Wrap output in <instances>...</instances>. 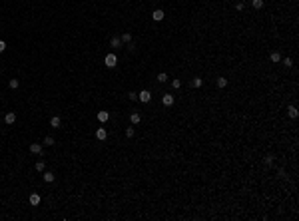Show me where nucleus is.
Returning a JSON list of instances; mask_svg holds the SVG:
<instances>
[{
  "instance_id": "412c9836",
  "label": "nucleus",
  "mask_w": 299,
  "mask_h": 221,
  "mask_svg": "<svg viewBox=\"0 0 299 221\" xmlns=\"http://www.w3.org/2000/svg\"><path fill=\"white\" fill-rule=\"evenodd\" d=\"M44 144L46 145H54V138H52V135H46V138H44Z\"/></svg>"
},
{
  "instance_id": "cd10ccee",
  "label": "nucleus",
  "mask_w": 299,
  "mask_h": 221,
  "mask_svg": "<svg viewBox=\"0 0 299 221\" xmlns=\"http://www.w3.org/2000/svg\"><path fill=\"white\" fill-rule=\"evenodd\" d=\"M128 100H132V102L138 100V94H136V92H130V94H128Z\"/></svg>"
},
{
  "instance_id": "1a4fd4ad",
  "label": "nucleus",
  "mask_w": 299,
  "mask_h": 221,
  "mask_svg": "<svg viewBox=\"0 0 299 221\" xmlns=\"http://www.w3.org/2000/svg\"><path fill=\"white\" fill-rule=\"evenodd\" d=\"M4 120H6V123H14V122H16V114H14V112H8Z\"/></svg>"
},
{
  "instance_id": "7ed1b4c3",
  "label": "nucleus",
  "mask_w": 299,
  "mask_h": 221,
  "mask_svg": "<svg viewBox=\"0 0 299 221\" xmlns=\"http://www.w3.org/2000/svg\"><path fill=\"white\" fill-rule=\"evenodd\" d=\"M96 138H98L100 142H104V140L108 138V132H106L104 128H98V130H96Z\"/></svg>"
},
{
  "instance_id": "0eeeda50",
  "label": "nucleus",
  "mask_w": 299,
  "mask_h": 221,
  "mask_svg": "<svg viewBox=\"0 0 299 221\" xmlns=\"http://www.w3.org/2000/svg\"><path fill=\"white\" fill-rule=\"evenodd\" d=\"M42 177H44V181H46V183H52V181L56 179V175L52 173V171H46V173H44Z\"/></svg>"
},
{
  "instance_id": "f257e3e1",
  "label": "nucleus",
  "mask_w": 299,
  "mask_h": 221,
  "mask_svg": "<svg viewBox=\"0 0 299 221\" xmlns=\"http://www.w3.org/2000/svg\"><path fill=\"white\" fill-rule=\"evenodd\" d=\"M138 100H140V102H142V104H148V102H150V100H152V94H150V92H148V90H142V92H140V94H138Z\"/></svg>"
},
{
  "instance_id": "c85d7f7f",
  "label": "nucleus",
  "mask_w": 299,
  "mask_h": 221,
  "mask_svg": "<svg viewBox=\"0 0 299 221\" xmlns=\"http://www.w3.org/2000/svg\"><path fill=\"white\" fill-rule=\"evenodd\" d=\"M158 80H160V82H166V80H167V74H164V72H162V74L158 76Z\"/></svg>"
},
{
  "instance_id": "aec40b11",
  "label": "nucleus",
  "mask_w": 299,
  "mask_h": 221,
  "mask_svg": "<svg viewBox=\"0 0 299 221\" xmlns=\"http://www.w3.org/2000/svg\"><path fill=\"white\" fill-rule=\"evenodd\" d=\"M8 86H10L12 90H16L18 86H20V82H18V80H10V82H8Z\"/></svg>"
},
{
  "instance_id": "dca6fc26",
  "label": "nucleus",
  "mask_w": 299,
  "mask_h": 221,
  "mask_svg": "<svg viewBox=\"0 0 299 221\" xmlns=\"http://www.w3.org/2000/svg\"><path fill=\"white\" fill-rule=\"evenodd\" d=\"M287 112H289V116H291V118H297V108H295V106H289Z\"/></svg>"
},
{
  "instance_id": "bb28decb",
  "label": "nucleus",
  "mask_w": 299,
  "mask_h": 221,
  "mask_svg": "<svg viewBox=\"0 0 299 221\" xmlns=\"http://www.w3.org/2000/svg\"><path fill=\"white\" fill-rule=\"evenodd\" d=\"M283 64H285L287 68H291V66H293V60H291V58H285V60H283Z\"/></svg>"
},
{
  "instance_id": "f03ea898",
  "label": "nucleus",
  "mask_w": 299,
  "mask_h": 221,
  "mask_svg": "<svg viewBox=\"0 0 299 221\" xmlns=\"http://www.w3.org/2000/svg\"><path fill=\"white\" fill-rule=\"evenodd\" d=\"M104 62H106V66H108V68H114V66H116V62H118V58H116V54H108L106 58H104Z\"/></svg>"
},
{
  "instance_id": "6ab92c4d",
  "label": "nucleus",
  "mask_w": 299,
  "mask_h": 221,
  "mask_svg": "<svg viewBox=\"0 0 299 221\" xmlns=\"http://www.w3.org/2000/svg\"><path fill=\"white\" fill-rule=\"evenodd\" d=\"M191 86H193V88H199V86H201V78H193V80H191Z\"/></svg>"
},
{
  "instance_id": "6e6552de",
  "label": "nucleus",
  "mask_w": 299,
  "mask_h": 221,
  "mask_svg": "<svg viewBox=\"0 0 299 221\" xmlns=\"http://www.w3.org/2000/svg\"><path fill=\"white\" fill-rule=\"evenodd\" d=\"M110 44H112V48H120V46H122V40H120L118 36H112Z\"/></svg>"
},
{
  "instance_id": "9b49d317",
  "label": "nucleus",
  "mask_w": 299,
  "mask_h": 221,
  "mask_svg": "<svg viewBox=\"0 0 299 221\" xmlns=\"http://www.w3.org/2000/svg\"><path fill=\"white\" fill-rule=\"evenodd\" d=\"M38 203H40V195L38 193H32L30 195V205H38Z\"/></svg>"
},
{
  "instance_id": "9d476101",
  "label": "nucleus",
  "mask_w": 299,
  "mask_h": 221,
  "mask_svg": "<svg viewBox=\"0 0 299 221\" xmlns=\"http://www.w3.org/2000/svg\"><path fill=\"white\" fill-rule=\"evenodd\" d=\"M50 126H52V128H60V126H62V120H60L58 116H54V118L50 120Z\"/></svg>"
},
{
  "instance_id": "5701e85b",
  "label": "nucleus",
  "mask_w": 299,
  "mask_h": 221,
  "mask_svg": "<svg viewBox=\"0 0 299 221\" xmlns=\"http://www.w3.org/2000/svg\"><path fill=\"white\" fill-rule=\"evenodd\" d=\"M172 88H174V90L182 88V82H179V80H172Z\"/></svg>"
},
{
  "instance_id": "4be33fe9",
  "label": "nucleus",
  "mask_w": 299,
  "mask_h": 221,
  "mask_svg": "<svg viewBox=\"0 0 299 221\" xmlns=\"http://www.w3.org/2000/svg\"><path fill=\"white\" fill-rule=\"evenodd\" d=\"M273 159H275L273 155H265V159H263V161H265V166H271V163H273Z\"/></svg>"
},
{
  "instance_id": "ddd939ff",
  "label": "nucleus",
  "mask_w": 299,
  "mask_h": 221,
  "mask_svg": "<svg viewBox=\"0 0 299 221\" xmlns=\"http://www.w3.org/2000/svg\"><path fill=\"white\" fill-rule=\"evenodd\" d=\"M120 40H122V42H128V44H130V42H132V34H130V32H124L122 36H120Z\"/></svg>"
},
{
  "instance_id": "2eb2a0df",
  "label": "nucleus",
  "mask_w": 299,
  "mask_h": 221,
  "mask_svg": "<svg viewBox=\"0 0 299 221\" xmlns=\"http://www.w3.org/2000/svg\"><path fill=\"white\" fill-rule=\"evenodd\" d=\"M251 6H253L255 10H259V8H263V0H251Z\"/></svg>"
},
{
  "instance_id": "39448f33",
  "label": "nucleus",
  "mask_w": 299,
  "mask_h": 221,
  "mask_svg": "<svg viewBox=\"0 0 299 221\" xmlns=\"http://www.w3.org/2000/svg\"><path fill=\"white\" fill-rule=\"evenodd\" d=\"M152 18H154L155 22H162L164 20V10H154L152 12Z\"/></svg>"
},
{
  "instance_id": "a878e982",
  "label": "nucleus",
  "mask_w": 299,
  "mask_h": 221,
  "mask_svg": "<svg viewBox=\"0 0 299 221\" xmlns=\"http://www.w3.org/2000/svg\"><path fill=\"white\" fill-rule=\"evenodd\" d=\"M126 138H134V128H126Z\"/></svg>"
},
{
  "instance_id": "b1692460",
  "label": "nucleus",
  "mask_w": 299,
  "mask_h": 221,
  "mask_svg": "<svg viewBox=\"0 0 299 221\" xmlns=\"http://www.w3.org/2000/svg\"><path fill=\"white\" fill-rule=\"evenodd\" d=\"M243 8H245V4L241 2V0H239V2H235V10H239V12H241Z\"/></svg>"
},
{
  "instance_id": "423d86ee",
  "label": "nucleus",
  "mask_w": 299,
  "mask_h": 221,
  "mask_svg": "<svg viewBox=\"0 0 299 221\" xmlns=\"http://www.w3.org/2000/svg\"><path fill=\"white\" fill-rule=\"evenodd\" d=\"M164 106H174V96L172 94H164Z\"/></svg>"
},
{
  "instance_id": "393cba45",
  "label": "nucleus",
  "mask_w": 299,
  "mask_h": 221,
  "mask_svg": "<svg viewBox=\"0 0 299 221\" xmlns=\"http://www.w3.org/2000/svg\"><path fill=\"white\" fill-rule=\"evenodd\" d=\"M44 161H38V163H36V171H44Z\"/></svg>"
},
{
  "instance_id": "4468645a",
  "label": "nucleus",
  "mask_w": 299,
  "mask_h": 221,
  "mask_svg": "<svg viewBox=\"0 0 299 221\" xmlns=\"http://www.w3.org/2000/svg\"><path fill=\"white\" fill-rule=\"evenodd\" d=\"M130 120H132V123L136 126V123L142 122V116H140V114H132V116H130Z\"/></svg>"
},
{
  "instance_id": "f3484780",
  "label": "nucleus",
  "mask_w": 299,
  "mask_h": 221,
  "mask_svg": "<svg viewBox=\"0 0 299 221\" xmlns=\"http://www.w3.org/2000/svg\"><path fill=\"white\" fill-rule=\"evenodd\" d=\"M269 58H271V62H279V60H281V54H279V52H271Z\"/></svg>"
},
{
  "instance_id": "20e7f679",
  "label": "nucleus",
  "mask_w": 299,
  "mask_h": 221,
  "mask_svg": "<svg viewBox=\"0 0 299 221\" xmlns=\"http://www.w3.org/2000/svg\"><path fill=\"white\" fill-rule=\"evenodd\" d=\"M30 154L40 155V154H42V145H40V144H30Z\"/></svg>"
},
{
  "instance_id": "f8f14e48",
  "label": "nucleus",
  "mask_w": 299,
  "mask_h": 221,
  "mask_svg": "<svg viewBox=\"0 0 299 221\" xmlns=\"http://www.w3.org/2000/svg\"><path fill=\"white\" fill-rule=\"evenodd\" d=\"M108 118H110L108 112H98V120H100V122H108Z\"/></svg>"
},
{
  "instance_id": "a211bd4d",
  "label": "nucleus",
  "mask_w": 299,
  "mask_h": 221,
  "mask_svg": "<svg viewBox=\"0 0 299 221\" xmlns=\"http://www.w3.org/2000/svg\"><path fill=\"white\" fill-rule=\"evenodd\" d=\"M227 86V80L225 78H217V88H225Z\"/></svg>"
},
{
  "instance_id": "c756f323",
  "label": "nucleus",
  "mask_w": 299,
  "mask_h": 221,
  "mask_svg": "<svg viewBox=\"0 0 299 221\" xmlns=\"http://www.w3.org/2000/svg\"><path fill=\"white\" fill-rule=\"evenodd\" d=\"M4 50H6V42H4V40H0V52H4Z\"/></svg>"
}]
</instances>
